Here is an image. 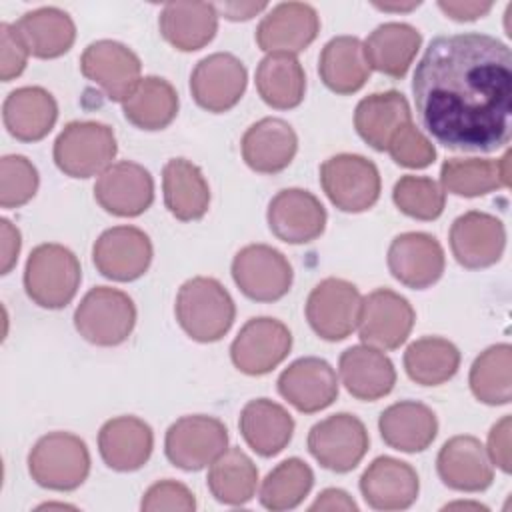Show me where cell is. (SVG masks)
<instances>
[{
    "label": "cell",
    "mask_w": 512,
    "mask_h": 512,
    "mask_svg": "<svg viewBox=\"0 0 512 512\" xmlns=\"http://www.w3.org/2000/svg\"><path fill=\"white\" fill-rule=\"evenodd\" d=\"M268 226L272 234L288 244L316 240L326 226L322 202L308 190L284 188L268 204Z\"/></svg>",
    "instance_id": "ac0fdd59"
},
{
    "label": "cell",
    "mask_w": 512,
    "mask_h": 512,
    "mask_svg": "<svg viewBox=\"0 0 512 512\" xmlns=\"http://www.w3.org/2000/svg\"><path fill=\"white\" fill-rule=\"evenodd\" d=\"M158 26L176 50L194 52L206 46L218 30V10L206 2H172L160 12Z\"/></svg>",
    "instance_id": "4dcf8cb0"
},
{
    "label": "cell",
    "mask_w": 512,
    "mask_h": 512,
    "mask_svg": "<svg viewBox=\"0 0 512 512\" xmlns=\"http://www.w3.org/2000/svg\"><path fill=\"white\" fill-rule=\"evenodd\" d=\"M164 204L168 212L182 220H198L208 212L210 188L200 168L186 158H172L162 170Z\"/></svg>",
    "instance_id": "836d02e7"
},
{
    "label": "cell",
    "mask_w": 512,
    "mask_h": 512,
    "mask_svg": "<svg viewBox=\"0 0 512 512\" xmlns=\"http://www.w3.org/2000/svg\"><path fill=\"white\" fill-rule=\"evenodd\" d=\"M512 348L510 344H494L486 348L470 368L472 394L488 404H508L512 398Z\"/></svg>",
    "instance_id": "b9f144b4"
},
{
    "label": "cell",
    "mask_w": 512,
    "mask_h": 512,
    "mask_svg": "<svg viewBox=\"0 0 512 512\" xmlns=\"http://www.w3.org/2000/svg\"><path fill=\"white\" fill-rule=\"evenodd\" d=\"M28 472L36 484L48 490H74L90 472L86 442L70 432L42 436L28 454Z\"/></svg>",
    "instance_id": "277c9868"
},
{
    "label": "cell",
    "mask_w": 512,
    "mask_h": 512,
    "mask_svg": "<svg viewBox=\"0 0 512 512\" xmlns=\"http://www.w3.org/2000/svg\"><path fill=\"white\" fill-rule=\"evenodd\" d=\"M338 368L342 384L358 400H378L396 384V370L390 358L368 344L346 348L340 354Z\"/></svg>",
    "instance_id": "4316f807"
},
{
    "label": "cell",
    "mask_w": 512,
    "mask_h": 512,
    "mask_svg": "<svg viewBox=\"0 0 512 512\" xmlns=\"http://www.w3.org/2000/svg\"><path fill=\"white\" fill-rule=\"evenodd\" d=\"M140 508L146 512H158V510H180L190 512L196 508L194 494L176 480H160L152 484L140 502Z\"/></svg>",
    "instance_id": "7dc6e473"
},
{
    "label": "cell",
    "mask_w": 512,
    "mask_h": 512,
    "mask_svg": "<svg viewBox=\"0 0 512 512\" xmlns=\"http://www.w3.org/2000/svg\"><path fill=\"white\" fill-rule=\"evenodd\" d=\"M438 8L458 22L478 20L492 10V2H462V0H440Z\"/></svg>",
    "instance_id": "f907efd6"
},
{
    "label": "cell",
    "mask_w": 512,
    "mask_h": 512,
    "mask_svg": "<svg viewBox=\"0 0 512 512\" xmlns=\"http://www.w3.org/2000/svg\"><path fill=\"white\" fill-rule=\"evenodd\" d=\"M38 190V172L34 164L18 154H8L0 162V204L18 208Z\"/></svg>",
    "instance_id": "f6af8a7d"
},
{
    "label": "cell",
    "mask_w": 512,
    "mask_h": 512,
    "mask_svg": "<svg viewBox=\"0 0 512 512\" xmlns=\"http://www.w3.org/2000/svg\"><path fill=\"white\" fill-rule=\"evenodd\" d=\"M266 8L264 2L260 4H252V2H232V4H218L216 10H220L228 20H250L252 16H256L258 12H262Z\"/></svg>",
    "instance_id": "db71d44e"
},
{
    "label": "cell",
    "mask_w": 512,
    "mask_h": 512,
    "mask_svg": "<svg viewBox=\"0 0 512 512\" xmlns=\"http://www.w3.org/2000/svg\"><path fill=\"white\" fill-rule=\"evenodd\" d=\"M370 438L360 418L340 412L316 422L308 432V450L316 462L332 472H350L360 464Z\"/></svg>",
    "instance_id": "9c48e42d"
},
{
    "label": "cell",
    "mask_w": 512,
    "mask_h": 512,
    "mask_svg": "<svg viewBox=\"0 0 512 512\" xmlns=\"http://www.w3.org/2000/svg\"><path fill=\"white\" fill-rule=\"evenodd\" d=\"M14 28L28 52L36 58H58L72 48L76 38V26L70 14L54 6L26 12Z\"/></svg>",
    "instance_id": "e575fe53"
},
{
    "label": "cell",
    "mask_w": 512,
    "mask_h": 512,
    "mask_svg": "<svg viewBox=\"0 0 512 512\" xmlns=\"http://www.w3.org/2000/svg\"><path fill=\"white\" fill-rule=\"evenodd\" d=\"M122 112L140 130H162L178 114V94L160 76H146L122 102Z\"/></svg>",
    "instance_id": "f35d334b"
},
{
    "label": "cell",
    "mask_w": 512,
    "mask_h": 512,
    "mask_svg": "<svg viewBox=\"0 0 512 512\" xmlns=\"http://www.w3.org/2000/svg\"><path fill=\"white\" fill-rule=\"evenodd\" d=\"M440 480L460 492H482L494 480L486 448L474 436H454L444 442L436 458Z\"/></svg>",
    "instance_id": "603a6c76"
},
{
    "label": "cell",
    "mask_w": 512,
    "mask_h": 512,
    "mask_svg": "<svg viewBox=\"0 0 512 512\" xmlns=\"http://www.w3.org/2000/svg\"><path fill=\"white\" fill-rule=\"evenodd\" d=\"M136 306L132 298L110 286H96L84 294L74 310L78 334L96 346H118L134 330Z\"/></svg>",
    "instance_id": "5b68a950"
},
{
    "label": "cell",
    "mask_w": 512,
    "mask_h": 512,
    "mask_svg": "<svg viewBox=\"0 0 512 512\" xmlns=\"http://www.w3.org/2000/svg\"><path fill=\"white\" fill-rule=\"evenodd\" d=\"M378 428L382 440L390 448L412 454L426 450L434 442L438 434V420L426 404L402 400L380 414Z\"/></svg>",
    "instance_id": "83f0119b"
},
{
    "label": "cell",
    "mask_w": 512,
    "mask_h": 512,
    "mask_svg": "<svg viewBox=\"0 0 512 512\" xmlns=\"http://www.w3.org/2000/svg\"><path fill=\"white\" fill-rule=\"evenodd\" d=\"M0 236H2V274H8L12 270V266L18 260V252H20V232L16 226H12L10 220H2L0 222Z\"/></svg>",
    "instance_id": "816d5d0a"
},
{
    "label": "cell",
    "mask_w": 512,
    "mask_h": 512,
    "mask_svg": "<svg viewBox=\"0 0 512 512\" xmlns=\"http://www.w3.org/2000/svg\"><path fill=\"white\" fill-rule=\"evenodd\" d=\"M238 424L246 444L266 458L282 452L294 432V420L288 410L268 398L250 400L242 408Z\"/></svg>",
    "instance_id": "d6a6232c"
},
{
    "label": "cell",
    "mask_w": 512,
    "mask_h": 512,
    "mask_svg": "<svg viewBox=\"0 0 512 512\" xmlns=\"http://www.w3.org/2000/svg\"><path fill=\"white\" fill-rule=\"evenodd\" d=\"M318 74L336 94L358 92L370 76L362 42L356 36H336L326 42L320 52Z\"/></svg>",
    "instance_id": "d590c367"
},
{
    "label": "cell",
    "mask_w": 512,
    "mask_h": 512,
    "mask_svg": "<svg viewBox=\"0 0 512 512\" xmlns=\"http://www.w3.org/2000/svg\"><path fill=\"white\" fill-rule=\"evenodd\" d=\"M2 118L16 140L36 142L52 130L58 118V104L48 90L40 86H22L6 96Z\"/></svg>",
    "instance_id": "f1b7e54d"
},
{
    "label": "cell",
    "mask_w": 512,
    "mask_h": 512,
    "mask_svg": "<svg viewBox=\"0 0 512 512\" xmlns=\"http://www.w3.org/2000/svg\"><path fill=\"white\" fill-rule=\"evenodd\" d=\"M412 304L390 288H378L362 298L358 314L360 340L378 350H394L406 342L414 326Z\"/></svg>",
    "instance_id": "7c38bea8"
},
{
    "label": "cell",
    "mask_w": 512,
    "mask_h": 512,
    "mask_svg": "<svg viewBox=\"0 0 512 512\" xmlns=\"http://www.w3.org/2000/svg\"><path fill=\"white\" fill-rule=\"evenodd\" d=\"M278 392L296 410L312 414L328 408L338 396L334 368L316 356L298 358L278 378Z\"/></svg>",
    "instance_id": "7402d4cb"
},
{
    "label": "cell",
    "mask_w": 512,
    "mask_h": 512,
    "mask_svg": "<svg viewBox=\"0 0 512 512\" xmlns=\"http://www.w3.org/2000/svg\"><path fill=\"white\" fill-rule=\"evenodd\" d=\"M246 68L228 52H214L202 58L190 76V92L196 104L208 112L234 108L246 90Z\"/></svg>",
    "instance_id": "2e32d148"
},
{
    "label": "cell",
    "mask_w": 512,
    "mask_h": 512,
    "mask_svg": "<svg viewBox=\"0 0 512 512\" xmlns=\"http://www.w3.org/2000/svg\"><path fill=\"white\" fill-rule=\"evenodd\" d=\"M96 270L118 282L140 278L152 262V242L136 226H114L104 230L92 248Z\"/></svg>",
    "instance_id": "9a60e30c"
},
{
    "label": "cell",
    "mask_w": 512,
    "mask_h": 512,
    "mask_svg": "<svg viewBox=\"0 0 512 512\" xmlns=\"http://www.w3.org/2000/svg\"><path fill=\"white\" fill-rule=\"evenodd\" d=\"M314 484L312 468L300 458H288L268 472L260 486V504L268 510L296 508Z\"/></svg>",
    "instance_id": "7bdbcfd3"
},
{
    "label": "cell",
    "mask_w": 512,
    "mask_h": 512,
    "mask_svg": "<svg viewBox=\"0 0 512 512\" xmlns=\"http://www.w3.org/2000/svg\"><path fill=\"white\" fill-rule=\"evenodd\" d=\"M176 320L196 342L220 340L234 322V300L228 290L208 276L186 280L176 296Z\"/></svg>",
    "instance_id": "7a4b0ae2"
},
{
    "label": "cell",
    "mask_w": 512,
    "mask_h": 512,
    "mask_svg": "<svg viewBox=\"0 0 512 512\" xmlns=\"http://www.w3.org/2000/svg\"><path fill=\"white\" fill-rule=\"evenodd\" d=\"M320 184L342 212H364L380 198V172L360 154H336L320 166Z\"/></svg>",
    "instance_id": "52a82bcc"
},
{
    "label": "cell",
    "mask_w": 512,
    "mask_h": 512,
    "mask_svg": "<svg viewBox=\"0 0 512 512\" xmlns=\"http://www.w3.org/2000/svg\"><path fill=\"white\" fill-rule=\"evenodd\" d=\"M422 126L450 150L494 152L510 140L512 54L494 36H436L416 64Z\"/></svg>",
    "instance_id": "6da1fadb"
},
{
    "label": "cell",
    "mask_w": 512,
    "mask_h": 512,
    "mask_svg": "<svg viewBox=\"0 0 512 512\" xmlns=\"http://www.w3.org/2000/svg\"><path fill=\"white\" fill-rule=\"evenodd\" d=\"M510 154L506 152L500 160H480V158H452L440 168V182L444 190L474 198L484 196L500 186L510 184Z\"/></svg>",
    "instance_id": "8d00e7d4"
},
{
    "label": "cell",
    "mask_w": 512,
    "mask_h": 512,
    "mask_svg": "<svg viewBox=\"0 0 512 512\" xmlns=\"http://www.w3.org/2000/svg\"><path fill=\"white\" fill-rule=\"evenodd\" d=\"M96 202L114 216H138L154 200V180L136 162L110 164L94 184Z\"/></svg>",
    "instance_id": "d6986e66"
},
{
    "label": "cell",
    "mask_w": 512,
    "mask_h": 512,
    "mask_svg": "<svg viewBox=\"0 0 512 512\" xmlns=\"http://www.w3.org/2000/svg\"><path fill=\"white\" fill-rule=\"evenodd\" d=\"M154 448L152 428L136 416L108 420L98 432V450L104 464L118 472L142 468Z\"/></svg>",
    "instance_id": "d4e9b609"
},
{
    "label": "cell",
    "mask_w": 512,
    "mask_h": 512,
    "mask_svg": "<svg viewBox=\"0 0 512 512\" xmlns=\"http://www.w3.org/2000/svg\"><path fill=\"white\" fill-rule=\"evenodd\" d=\"M244 162L260 174L282 172L298 150L294 128L282 118H262L254 122L240 142Z\"/></svg>",
    "instance_id": "484cf974"
},
{
    "label": "cell",
    "mask_w": 512,
    "mask_h": 512,
    "mask_svg": "<svg viewBox=\"0 0 512 512\" xmlns=\"http://www.w3.org/2000/svg\"><path fill=\"white\" fill-rule=\"evenodd\" d=\"M292 334L276 318L260 316L248 320L230 346L234 366L248 376H262L274 370L290 352Z\"/></svg>",
    "instance_id": "4fadbf2b"
},
{
    "label": "cell",
    "mask_w": 512,
    "mask_h": 512,
    "mask_svg": "<svg viewBox=\"0 0 512 512\" xmlns=\"http://www.w3.org/2000/svg\"><path fill=\"white\" fill-rule=\"evenodd\" d=\"M420 44L422 36L414 26L406 22H386L374 28L362 46L370 68L392 78H402Z\"/></svg>",
    "instance_id": "1f68e13d"
},
{
    "label": "cell",
    "mask_w": 512,
    "mask_h": 512,
    "mask_svg": "<svg viewBox=\"0 0 512 512\" xmlns=\"http://www.w3.org/2000/svg\"><path fill=\"white\" fill-rule=\"evenodd\" d=\"M510 432H512V418L502 416L488 434V448L486 454L494 466L502 472H510L512 468V450H510Z\"/></svg>",
    "instance_id": "681fc988"
},
{
    "label": "cell",
    "mask_w": 512,
    "mask_h": 512,
    "mask_svg": "<svg viewBox=\"0 0 512 512\" xmlns=\"http://www.w3.org/2000/svg\"><path fill=\"white\" fill-rule=\"evenodd\" d=\"M310 510H346V512H356L358 506L356 502L348 496V492L340 488H326L324 492L318 494Z\"/></svg>",
    "instance_id": "f5cc1de1"
},
{
    "label": "cell",
    "mask_w": 512,
    "mask_h": 512,
    "mask_svg": "<svg viewBox=\"0 0 512 512\" xmlns=\"http://www.w3.org/2000/svg\"><path fill=\"white\" fill-rule=\"evenodd\" d=\"M444 250L426 232L398 234L388 248V268L392 276L408 288H428L444 272Z\"/></svg>",
    "instance_id": "44dd1931"
},
{
    "label": "cell",
    "mask_w": 512,
    "mask_h": 512,
    "mask_svg": "<svg viewBox=\"0 0 512 512\" xmlns=\"http://www.w3.org/2000/svg\"><path fill=\"white\" fill-rule=\"evenodd\" d=\"M28 54L30 52L18 36L14 24H0V78L4 82H10L22 74Z\"/></svg>",
    "instance_id": "c3c4849f"
},
{
    "label": "cell",
    "mask_w": 512,
    "mask_h": 512,
    "mask_svg": "<svg viewBox=\"0 0 512 512\" xmlns=\"http://www.w3.org/2000/svg\"><path fill=\"white\" fill-rule=\"evenodd\" d=\"M412 122L410 106L404 94L396 90L374 92L362 98L354 112V128L374 150H386L392 136Z\"/></svg>",
    "instance_id": "f546056e"
},
{
    "label": "cell",
    "mask_w": 512,
    "mask_h": 512,
    "mask_svg": "<svg viewBox=\"0 0 512 512\" xmlns=\"http://www.w3.org/2000/svg\"><path fill=\"white\" fill-rule=\"evenodd\" d=\"M392 160L404 168H426L434 162V144L412 124H404L390 140L386 148Z\"/></svg>",
    "instance_id": "bcb514c9"
},
{
    "label": "cell",
    "mask_w": 512,
    "mask_h": 512,
    "mask_svg": "<svg viewBox=\"0 0 512 512\" xmlns=\"http://www.w3.org/2000/svg\"><path fill=\"white\" fill-rule=\"evenodd\" d=\"M256 90L276 110L296 108L304 100L306 74L292 54H268L256 68Z\"/></svg>",
    "instance_id": "74e56055"
},
{
    "label": "cell",
    "mask_w": 512,
    "mask_h": 512,
    "mask_svg": "<svg viewBox=\"0 0 512 512\" xmlns=\"http://www.w3.org/2000/svg\"><path fill=\"white\" fill-rule=\"evenodd\" d=\"M82 270L76 254L62 244L36 246L24 268V288L32 302L58 310L70 304L80 286Z\"/></svg>",
    "instance_id": "3957f363"
},
{
    "label": "cell",
    "mask_w": 512,
    "mask_h": 512,
    "mask_svg": "<svg viewBox=\"0 0 512 512\" xmlns=\"http://www.w3.org/2000/svg\"><path fill=\"white\" fill-rule=\"evenodd\" d=\"M418 4L420 2H410V4H376V8H380V10H412Z\"/></svg>",
    "instance_id": "11a10c76"
},
{
    "label": "cell",
    "mask_w": 512,
    "mask_h": 512,
    "mask_svg": "<svg viewBox=\"0 0 512 512\" xmlns=\"http://www.w3.org/2000/svg\"><path fill=\"white\" fill-rule=\"evenodd\" d=\"M208 488L212 496L230 506L246 504L258 486V468L240 448H226L208 470Z\"/></svg>",
    "instance_id": "ab89813d"
},
{
    "label": "cell",
    "mask_w": 512,
    "mask_h": 512,
    "mask_svg": "<svg viewBox=\"0 0 512 512\" xmlns=\"http://www.w3.org/2000/svg\"><path fill=\"white\" fill-rule=\"evenodd\" d=\"M460 506H464V508H476V510H486V506H482V504H468V502H456V504H450V506H446V508H460Z\"/></svg>",
    "instance_id": "9f6ffc18"
},
{
    "label": "cell",
    "mask_w": 512,
    "mask_h": 512,
    "mask_svg": "<svg viewBox=\"0 0 512 512\" xmlns=\"http://www.w3.org/2000/svg\"><path fill=\"white\" fill-rule=\"evenodd\" d=\"M460 366L458 348L440 336L414 340L404 352V368L410 380L422 386H438L450 380Z\"/></svg>",
    "instance_id": "60d3db41"
},
{
    "label": "cell",
    "mask_w": 512,
    "mask_h": 512,
    "mask_svg": "<svg viewBox=\"0 0 512 512\" xmlns=\"http://www.w3.org/2000/svg\"><path fill=\"white\" fill-rule=\"evenodd\" d=\"M320 30L318 12L304 2L274 6L256 28V42L268 54H298L308 48Z\"/></svg>",
    "instance_id": "e0dca14e"
},
{
    "label": "cell",
    "mask_w": 512,
    "mask_h": 512,
    "mask_svg": "<svg viewBox=\"0 0 512 512\" xmlns=\"http://www.w3.org/2000/svg\"><path fill=\"white\" fill-rule=\"evenodd\" d=\"M232 278L240 292L258 302L280 300L292 286V266L268 244H248L232 260Z\"/></svg>",
    "instance_id": "8fae6325"
},
{
    "label": "cell",
    "mask_w": 512,
    "mask_h": 512,
    "mask_svg": "<svg viewBox=\"0 0 512 512\" xmlns=\"http://www.w3.org/2000/svg\"><path fill=\"white\" fill-rule=\"evenodd\" d=\"M228 446L226 426L206 414L182 416L166 432L164 450L168 460L182 470H202L210 466Z\"/></svg>",
    "instance_id": "ba28073f"
},
{
    "label": "cell",
    "mask_w": 512,
    "mask_h": 512,
    "mask_svg": "<svg viewBox=\"0 0 512 512\" xmlns=\"http://www.w3.org/2000/svg\"><path fill=\"white\" fill-rule=\"evenodd\" d=\"M80 70L114 102H124L142 80L140 58L116 40L88 44L80 56Z\"/></svg>",
    "instance_id": "5bb4252c"
},
{
    "label": "cell",
    "mask_w": 512,
    "mask_h": 512,
    "mask_svg": "<svg viewBox=\"0 0 512 512\" xmlns=\"http://www.w3.org/2000/svg\"><path fill=\"white\" fill-rule=\"evenodd\" d=\"M394 204L400 212L416 220H434L442 214L446 204L444 190L426 176H402L392 190Z\"/></svg>",
    "instance_id": "ee69618b"
},
{
    "label": "cell",
    "mask_w": 512,
    "mask_h": 512,
    "mask_svg": "<svg viewBox=\"0 0 512 512\" xmlns=\"http://www.w3.org/2000/svg\"><path fill=\"white\" fill-rule=\"evenodd\" d=\"M504 246V224L492 214L470 210L452 222L450 248L456 262L464 268H486L496 264Z\"/></svg>",
    "instance_id": "ffe728a7"
},
{
    "label": "cell",
    "mask_w": 512,
    "mask_h": 512,
    "mask_svg": "<svg viewBox=\"0 0 512 512\" xmlns=\"http://www.w3.org/2000/svg\"><path fill=\"white\" fill-rule=\"evenodd\" d=\"M116 150V136L110 126L94 120H76L58 134L54 162L72 178H90L112 164Z\"/></svg>",
    "instance_id": "8992f818"
},
{
    "label": "cell",
    "mask_w": 512,
    "mask_h": 512,
    "mask_svg": "<svg viewBox=\"0 0 512 512\" xmlns=\"http://www.w3.org/2000/svg\"><path fill=\"white\" fill-rule=\"evenodd\" d=\"M416 470L392 456H378L360 476V492L376 510H404L418 498Z\"/></svg>",
    "instance_id": "cb8c5ba5"
},
{
    "label": "cell",
    "mask_w": 512,
    "mask_h": 512,
    "mask_svg": "<svg viewBox=\"0 0 512 512\" xmlns=\"http://www.w3.org/2000/svg\"><path fill=\"white\" fill-rule=\"evenodd\" d=\"M362 296L358 288L342 278L318 282L306 300L310 328L328 342L348 338L358 326Z\"/></svg>",
    "instance_id": "30bf717a"
}]
</instances>
